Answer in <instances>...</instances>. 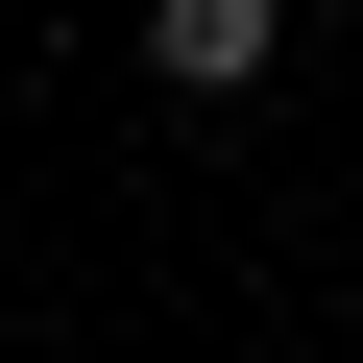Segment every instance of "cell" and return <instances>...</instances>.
Returning <instances> with one entry per match:
<instances>
[{
	"mask_svg": "<svg viewBox=\"0 0 363 363\" xmlns=\"http://www.w3.org/2000/svg\"><path fill=\"white\" fill-rule=\"evenodd\" d=\"M267 73H291V0H145V97L218 121V97H267Z\"/></svg>",
	"mask_w": 363,
	"mask_h": 363,
	"instance_id": "1",
	"label": "cell"
}]
</instances>
